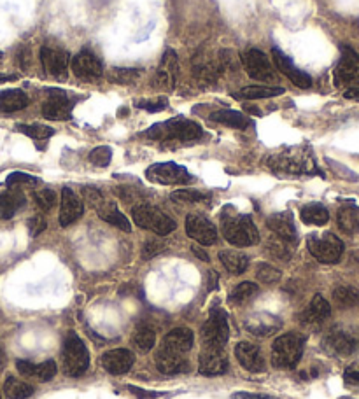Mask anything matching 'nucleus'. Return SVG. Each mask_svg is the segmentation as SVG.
<instances>
[{
    "mask_svg": "<svg viewBox=\"0 0 359 399\" xmlns=\"http://www.w3.org/2000/svg\"><path fill=\"white\" fill-rule=\"evenodd\" d=\"M266 163H269V166L273 172L279 173H289V175L318 173L314 156L305 147H293V149L277 153V155L270 156Z\"/></svg>",
    "mask_w": 359,
    "mask_h": 399,
    "instance_id": "1",
    "label": "nucleus"
},
{
    "mask_svg": "<svg viewBox=\"0 0 359 399\" xmlns=\"http://www.w3.org/2000/svg\"><path fill=\"white\" fill-rule=\"evenodd\" d=\"M221 231H223V237L237 247H251V245H256L260 242L258 228L249 215L223 214Z\"/></svg>",
    "mask_w": 359,
    "mask_h": 399,
    "instance_id": "2",
    "label": "nucleus"
},
{
    "mask_svg": "<svg viewBox=\"0 0 359 399\" xmlns=\"http://www.w3.org/2000/svg\"><path fill=\"white\" fill-rule=\"evenodd\" d=\"M202 126L198 123L186 117H174L165 123H158L146 132V135L153 140H181L191 142L202 137Z\"/></svg>",
    "mask_w": 359,
    "mask_h": 399,
    "instance_id": "3",
    "label": "nucleus"
},
{
    "mask_svg": "<svg viewBox=\"0 0 359 399\" xmlns=\"http://www.w3.org/2000/svg\"><path fill=\"white\" fill-rule=\"evenodd\" d=\"M305 338L298 333H286L272 345V364L275 368H295L303 356Z\"/></svg>",
    "mask_w": 359,
    "mask_h": 399,
    "instance_id": "4",
    "label": "nucleus"
},
{
    "mask_svg": "<svg viewBox=\"0 0 359 399\" xmlns=\"http://www.w3.org/2000/svg\"><path fill=\"white\" fill-rule=\"evenodd\" d=\"M132 217L139 228L149 230L159 237H166L175 230L174 219L168 217L163 211H159L155 205H137L132 208Z\"/></svg>",
    "mask_w": 359,
    "mask_h": 399,
    "instance_id": "5",
    "label": "nucleus"
},
{
    "mask_svg": "<svg viewBox=\"0 0 359 399\" xmlns=\"http://www.w3.org/2000/svg\"><path fill=\"white\" fill-rule=\"evenodd\" d=\"M322 349L333 358H349L359 351V333L351 328L329 329L322 338Z\"/></svg>",
    "mask_w": 359,
    "mask_h": 399,
    "instance_id": "6",
    "label": "nucleus"
},
{
    "mask_svg": "<svg viewBox=\"0 0 359 399\" xmlns=\"http://www.w3.org/2000/svg\"><path fill=\"white\" fill-rule=\"evenodd\" d=\"M61 358H64V371L68 377H81L90 366V354H88L86 345L74 333L65 338Z\"/></svg>",
    "mask_w": 359,
    "mask_h": 399,
    "instance_id": "7",
    "label": "nucleus"
},
{
    "mask_svg": "<svg viewBox=\"0 0 359 399\" xmlns=\"http://www.w3.org/2000/svg\"><path fill=\"white\" fill-rule=\"evenodd\" d=\"M307 247L309 253L318 261L326 264L338 263L344 254V242L333 233H314L307 238Z\"/></svg>",
    "mask_w": 359,
    "mask_h": 399,
    "instance_id": "8",
    "label": "nucleus"
},
{
    "mask_svg": "<svg viewBox=\"0 0 359 399\" xmlns=\"http://www.w3.org/2000/svg\"><path fill=\"white\" fill-rule=\"evenodd\" d=\"M146 175H148L149 181L156 182V184H188V182L193 181L191 173L184 168V166L177 165V163H156L151 165L146 170Z\"/></svg>",
    "mask_w": 359,
    "mask_h": 399,
    "instance_id": "9",
    "label": "nucleus"
},
{
    "mask_svg": "<svg viewBox=\"0 0 359 399\" xmlns=\"http://www.w3.org/2000/svg\"><path fill=\"white\" fill-rule=\"evenodd\" d=\"M228 322L226 315L223 310L214 309L208 315L207 322L202 326V340H204L205 347H214V349H223L228 342Z\"/></svg>",
    "mask_w": 359,
    "mask_h": 399,
    "instance_id": "10",
    "label": "nucleus"
},
{
    "mask_svg": "<svg viewBox=\"0 0 359 399\" xmlns=\"http://www.w3.org/2000/svg\"><path fill=\"white\" fill-rule=\"evenodd\" d=\"M51 97L42 106V116L50 121H67L72 117V109L76 106V98H70L60 90H50Z\"/></svg>",
    "mask_w": 359,
    "mask_h": 399,
    "instance_id": "11",
    "label": "nucleus"
},
{
    "mask_svg": "<svg viewBox=\"0 0 359 399\" xmlns=\"http://www.w3.org/2000/svg\"><path fill=\"white\" fill-rule=\"evenodd\" d=\"M41 64L44 67L46 74H50L55 79H65L68 70V61L70 57L65 49L58 46H42L41 49Z\"/></svg>",
    "mask_w": 359,
    "mask_h": 399,
    "instance_id": "12",
    "label": "nucleus"
},
{
    "mask_svg": "<svg viewBox=\"0 0 359 399\" xmlns=\"http://www.w3.org/2000/svg\"><path fill=\"white\" fill-rule=\"evenodd\" d=\"M337 86H359V55L352 48L342 49V57L335 68Z\"/></svg>",
    "mask_w": 359,
    "mask_h": 399,
    "instance_id": "13",
    "label": "nucleus"
},
{
    "mask_svg": "<svg viewBox=\"0 0 359 399\" xmlns=\"http://www.w3.org/2000/svg\"><path fill=\"white\" fill-rule=\"evenodd\" d=\"M186 233L200 245H212L217 242V230L207 217L200 214H189L186 217Z\"/></svg>",
    "mask_w": 359,
    "mask_h": 399,
    "instance_id": "14",
    "label": "nucleus"
},
{
    "mask_svg": "<svg viewBox=\"0 0 359 399\" xmlns=\"http://www.w3.org/2000/svg\"><path fill=\"white\" fill-rule=\"evenodd\" d=\"M242 64L246 72L253 79L258 81H273L275 79V72H273L272 65H270L269 58L261 53L260 49H249L246 53H242Z\"/></svg>",
    "mask_w": 359,
    "mask_h": 399,
    "instance_id": "15",
    "label": "nucleus"
},
{
    "mask_svg": "<svg viewBox=\"0 0 359 399\" xmlns=\"http://www.w3.org/2000/svg\"><path fill=\"white\" fill-rule=\"evenodd\" d=\"M72 72L76 74V77L83 81H95L102 77L104 67L102 61L95 57L90 51H81L76 57L72 58Z\"/></svg>",
    "mask_w": 359,
    "mask_h": 399,
    "instance_id": "16",
    "label": "nucleus"
},
{
    "mask_svg": "<svg viewBox=\"0 0 359 399\" xmlns=\"http://www.w3.org/2000/svg\"><path fill=\"white\" fill-rule=\"evenodd\" d=\"M198 369L204 377H220L228 371V359L221 352V349L214 347H205L200 354L198 361Z\"/></svg>",
    "mask_w": 359,
    "mask_h": 399,
    "instance_id": "17",
    "label": "nucleus"
},
{
    "mask_svg": "<svg viewBox=\"0 0 359 399\" xmlns=\"http://www.w3.org/2000/svg\"><path fill=\"white\" fill-rule=\"evenodd\" d=\"M179 74V60L174 49H166L162 57V64H159L158 72H156V83L159 88L166 91H172L177 83Z\"/></svg>",
    "mask_w": 359,
    "mask_h": 399,
    "instance_id": "18",
    "label": "nucleus"
},
{
    "mask_svg": "<svg viewBox=\"0 0 359 399\" xmlns=\"http://www.w3.org/2000/svg\"><path fill=\"white\" fill-rule=\"evenodd\" d=\"M329 313H331V306L326 302L321 294H316L312 298V302L309 303L305 310L300 313V322L307 328H319L326 320L329 319Z\"/></svg>",
    "mask_w": 359,
    "mask_h": 399,
    "instance_id": "19",
    "label": "nucleus"
},
{
    "mask_svg": "<svg viewBox=\"0 0 359 399\" xmlns=\"http://www.w3.org/2000/svg\"><path fill=\"white\" fill-rule=\"evenodd\" d=\"M244 326H246V329L251 335L258 336V338H265V336L273 335L282 326V322L275 315H272V313L258 312L251 313L246 319V322H244Z\"/></svg>",
    "mask_w": 359,
    "mask_h": 399,
    "instance_id": "20",
    "label": "nucleus"
},
{
    "mask_svg": "<svg viewBox=\"0 0 359 399\" xmlns=\"http://www.w3.org/2000/svg\"><path fill=\"white\" fill-rule=\"evenodd\" d=\"M235 358H237V361L240 362L247 371H265V358H263V352H261V349L258 345L240 342L235 347Z\"/></svg>",
    "mask_w": 359,
    "mask_h": 399,
    "instance_id": "21",
    "label": "nucleus"
},
{
    "mask_svg": "<svg viewBox=\"0 0 359 399\" xmlns=\"http://www.w3.org/2000/svg\"><path fill=\"white\" fill-rule=\"evenodd\" d=\"M84 205L81 202L79 196L72 191L70 188H64L61 191V202H60V224L61 226H70L77 219L83 215Z\"/></svg>",
    "mask_w": 359,
    "mask_h": 399,
    "instance_id": "22",
    "label": "nucleus"
},
{
    "mask_svg": "<svg viewBox=\"0 0 359 399\" xmlns=\"http://www.w3.org/2000/svg\"><path fill=\"white\" fill-rule=\"evenodd\" d=\"M266 226L270 228L275 237L282 238V240L289 242V244H296L298 240V233H296L295 221H293L291 212H279V214H272L266 219Z\"/></svg>",
    "mask_w": 359,
    "mask_h": 399,
    "instance_id": "23",
    "label": "nucleus"
},
{
    "mask_svg": "<svg viewBox=\"0 0 359 399\" xmlns=\"http://www.w3.org/2000/svg\"><path fill=\"white\" fill-rule=\"evenodd\" d=\"M272 55H273V61H275L277 70L282 72L286 77H289V79H291V83H295L298 88L312 86V77H310L309 74H305V72L300 70V68H296L295 65H293V61L289 60V58H287L286 55L280 51V49L273 48Z\"/></svg>",
    "mask_w": 359,
    "mask_h": 399,
    "instance_id": "24",
    "label": "nucleus"
},
{
    "mask_svg": "<svg viewBox=\"0 0 359 399\" xmlns=\"http://www.w3.org/2000/svg\"><path fill=\"white\" fill-rule=\"evenodd\" d=\"M102 366L110 375H123L128 373L133 366V354L126 349H114L102 356Z\"/></svg>",
    "mask_w": 359,
    "mask_h": 399,
    "instance_id": "25",
    "label": "nucleus"
},
{
    "mask_svg": "<svg viewBox=\"0 0 359 399\" xmlns=\"http://www.w3.org/2000/svg\"><path fill=\"white\" fill-rule=\"evenodd\" d=\"M156 366L163 375H179V373L188 371V362L182 358V354L168 351L165 347L156 352Z\"/></svg>",
    "mask_w": 359,
    "mask_h": 399,
    "instance_id": "26",
    "label": "nucleus"
},
{
    "mask_svg": "<svg viewBox=\"0 0 359 399\" xmlns=\"http://www.w3.org/2000/svg\"><path fill=\"white\" fill-rule=\"evenodd\" d=\"M193 340L195 336L191 329L175 328L163 338L162 347H165V349H168V351L172 352H177V354H186V352L191 351Z\"/></svg>",
    "mask_w": 359,
    "mask_h": 399,
    "instance_id": "27",
    "label": "nucleus"
},
{
    "mask_svg": "<svg viewBox=\"0 0 359 399\" xmlns=\"http://www.w3.org/2000/svg\"><path fill=\"white\" fill-rule=\"evenodd\" d=\"M25 205V195L18 189L14 191H6L0 195V219H8L14 217L19 211Z\"/></svg>",
    "mask_w": 359,
    "mask_h": 399,
    "instance_id": "28",
    "label": "nucleus"
},
{
    "mask_svg": "<svg viewBox=\"0 0 359 399\" xmlns=\"http://www.w3.org/2000/svg\"><path fill=\"white\" fill-rule=\"evenodd\" d=\"M30 104V98L21 90H4L0 91V110L2 113H16Z\"/></svg>",
    "mask_w": 359,
    "mask_h": 399,
    "instance_id": "29",
    "label": "nucleus"
},
{
    "mask_svg": "<svg viewBox=\"0 0 359 399\" xmlns=\"http://www.w3.org/2000/svg\"><path fill=\"white\" fill-rule=\"evenodd\" d=\"M97 212H99V215L104 219V221L109 222V224H113V226L119 228V230L126 231V233L132 230L128 219H126L125 215L122 214V212L117 211L116 204H113V202H107V200H104L102 204L97 207Z\"/></svg>",
    "mask_w": 359,
    "mask_h": 399,
    "instance_id": "30",
    "label": "nucleus"
},
{
    "mask_svg": "<svg viewBox=\"0 0 359 399\" xmlns=\"http://www.w3.org/2000/svg\"><path fill=\"white\" fill-rule=\"evenodd\" d=\"M211 119L215 121V123L226 124L230 128H237V130H246L251 124L249 117L244 116L242 113L233 109H221L215 110V113L211 114Z\"/></svg>",
    "mask_w": 359,
    "mask_h": 399,
    "instance_id": "31",
    "label": "nucleus"
},
{
    "mask_svg": "<svg viewBox=\"0 0 359 399\" xmlns=\"http://www.w3.org/2000/svg\"><path fill=\"white\" fill-rule=\"evenodd\" d=\"M220 260L224 264V268L233 275L244 273L247 270V264H249V257L240 251H221Z\"/></svg>",
    "mask_w": 359,
    "mask_h": 399,
    "instance_id": "32",
    "label": "nucleus"
},
{
    "mask_svg": "<svg viewBox=\"0 0 359 399\" xmlns=\"http://www.w3.org/2000/svg\"><path fill=\"white\" fill-rule=\"evenodd\" d=\"M302 221L305 224H312V226H324L329 221V212L324 205L321 204H309L302 208L300 212Z\"/></svg>",
    "mask_w": 359,
    "mask_h": 399,
    "instance_id": "33",
    "label": "nucleus"
},
{
    "mask_svg": "<svg viewBox=\"0 0 359 399\" xmlns=\"http://www.w3.org/2000/svg\"><path fill=\"white\" fill-rule=\"evenodd\" d=\"M337 221H338V228H340L344 233H349V235H354L359 231V208L356 207H342L340 211H338V215H337Z\"/></svg>",
    "mask_w": 359,
    "mask_h": 399,
    "instance_id": "34",
    "label": "nucleus"
},
{
    "mask_svg": "<svg viewBox=\"0 0 359 399\" xmlns=\"http://www.w3.org/2000/svg\"><path fill=\"white\" fill-rule=\"evenodd\" d=\"M333 302L340 309H354L359 305V291L351 286H338L333 291Z\"/></svg>",
    "mask_w": 359,
    "mask_h": 399,
    "instance_id": "35",
    "label": "nucleus"
},
{
    "mask_svg": "<svg viewBox=\"0 0 359 399\" xmlns=\"http://www.w3.org/2000/svg\"><path fill=\"white\" fill-rule=\"evenodd\" d=\"M193 74L202 84H214L215 81H217V77H220L221 72L220 68H217V65L212 64V61L197 60L193 65Z\"/></svg>",
    "mask_w": 359,
    "mask_h": 399,
    "instance_id": "36",
    "label": "nucleus"
},
{
    "mask_svg": "<svg viewBox=\"0 0 359 399\" xmlns=\"http://www.w3.org/2000/svg\"><path fill=\"white\" fill-rule=\"evenodd\" d=\"M4 392L9 399H27L34 394V387L27 382H21L14 377H9L4 384Z\"/></svg>",
    "mask_w": 359,
    "mask_h": 399,
    "instance_id": "37",
    "label": "nucleus"
},
{
    "mask_svg": "<svg viewBox=\"0 0 359 399\" xmlns=\"http://www.w3.org/2000/svg\"><path fill=\"white\" fill-rule=\"evenodd\" d=\"M132 343L140 352H149L156 343V335L149 326H139L132 336Z\"/></svg>",
    "mask_w": 359,
    "mask_h": 399,
    "instance_id": "38",
    "label": "nucleus"
},
{
    "mask_svg": "<svg viewBox=\"0 0 359 399\" xmlns=\"http://www.w3.org/2000/svg\"><path fill=\"white\" fill-rule=\"evenodd\" d=\"M284 93V88L277 86H246L240 90V95L247 100H260V98H273Z\"/></svg>",
    "mask_w": 359,
    "mask_h": 399,
    "instance_id": "39",
    "label": "nucleus"
},
{
    "mask_svg": "<svg viewBox=\"0 0 359 399\" xmlns=\"http://www.w3.org/2000/svg\"><path fill=\"white\" fill-rule=\"evenodd\" d=\"M266 253H269L270 256L277 257V260L287 261L289 257H291L293 247L289 242L282 240V238H279V237H272L269 242H266Z\"/></svg>",
    "mask_w": 359,
    "mask_h": 399,
    "instance_id": "40",
    "label": "nucleus"
},
{
    "mask_svg": "<svg viewBox=\"0 0 359 399\" xmlns=\"http://www.w3.org/2000/svg\"><path fill=\"white\" fill-rule=\"evenodd\" d=\"M16 130H18L19 133H23V135L30 137V139L34 140H46L50 139L51 135H55V130L51 128V126H46V124H18L16 126Z\"/></svg>",
    "mask_w": 359,
    "mask_h": 399,
    "instance_id": "41",
    "label": "nucleus"
},
{
    "mask_svg": "<svg viewBox=\"0 0 359 399\" xmlns=\"http://www.w3.org/2000/svg\"><path fill=\"white\" fill-rule=\"evenodd\" d=\"M258 289H260V287L254 282L238 284V286L230 293V302L235 303V305H242L244 302L251 300V298L258 293Z\"/></svg>",
    "mask_w": 359,
    "mask_h": 399,
    "instance_id": "42",
    "label": "nucleus"
},
{
    "mask_svg": "<svg viewBox=\"0 0 359 399\" xmlns=\"http://www.w3.org/2000/svg\"><path fill=\"white\" fill-rule=\"evenodd\" d=\"M140 70L137 68H114L109 74V79L116 84H132L133 81L139 79Z\"/></svg>",
    "mask_w": 359,
    "mask_h": 399,
    "instance_id": "43",
    "label": "nucleus"
},
{
    "mask_svg": "<svg viewBox=\"0 0 359 399\" xmlns=\"http://www.w3.org/2000/svg\"><path fill=\"white\" fill-rule=\"evenodd\" d=\"M256 277L258 280H261L263 284H275L277 280H280L282 273H280V270H277L275 266H272V264L261 263L258 264L256 268Z\"/></svg>",
    "mask_w": 359,
    "mask_h": 399,
    "instance_id": "44",
    "label": "nucleus"
},
{
    "mask_svg": "<svg viewBox=\"0 0 359 399\" xmlns=\"http://www.w3.org/2000/svg\"><path fill=\"white\" fill-rule=\"evenodd\" d=\"M34 198H35V204H37V207L44 212L51 211V208L57 205V193H55L53 189H48V188L41 189V191L35 193Z\"/></svg>",
    "mask_w": 359,
    "mask_h": 399,
    "instance_id": "45",
    "label": "nucleus"
},
{
    "mask_svg": "<svg viewBox=\"0 0 359 399\" xmlns=\"http://www.w3.org/2000/svg\"><path fill=\"white\" fill-rule=\"evenodd\" d=\"M174 202H184V204H197V202H205L208 200V195H204L200 191H195V189H179L172 195Z\"/></svg>",
    "mask_w": 359,
    "mask_h": 399,
    "instance_id": "46",
    "label": "nucleus"
},
{
    "mask_svg": "<svg viewBox=\"0 0 359 399\" xmlns=\"http://www.w3.org/2000/svg\"><path fill=\"white\" fill-rule=\"evenodd\" d=\"M113 159V151H110V147L107 146H100L95 147L93 151L90 153V162L97 166H107Z\"/></svg>",
    "mask_w": 359,
    "mask_h": 399,
    "instance_id": "47",
    "label": "nucleus"
},
{
    "mask_svg": "<svg viewBox=\"0 0 359 399\" xmlns=\"http://www.w3.org/2000/svg\"><path fill=\"white\" fill-rule=\"evenodd\" d=\"M39 182L37 177L30 175V173H23V172H12L9 173L8 179H6V184L9 188H14V186H21V184H28V186H35Z\"/></svg>",
    "mask_w": 359,
    "mask_h": 399,
    "instance_id": "48",
    "label": "nucleus"
},
{
    "mask_svg": "<svg viewBox=\"0 0 359 399\" xmlns=\"http://www.w3.org/2000/svg\"><path fill=\"white\" fill-rule=\"evenodd\" d=\"M57 375V364L55 361H44L42 364H37L35 368V378L41 382H50Z\"/></svg>",
    "mask_w": 359,
    "mask_h": 399,
    "instance_id": "49",
    "label": "nucleus"
},
{
    "mask_svg": "<svg viewBox=\"0 0 359 399\" xmlns=\"http://www.w3.org/2000/svg\"><path fill=\"white\" fill-rule=\"evenodd\" d=\"M168 106L166 98H155V100H135L137 109L148 110V113H159Z\"/></svg>",
    "mask_w": 359,
    "mask_h": 399,
    "instance_id": "50",
    "label": "nucleus"
},
{
    "mask_svg": "<svg viewBox=\"0 0 359 399\" xmlns=\"http://www.w3.org/2000/svg\"><path fill=\"white\" fill-rule=\"evenodd\" d=\"M163 251H165V244H163L162 240L153 238V240H148L146 244H144L142 257L144 260H151V257L158 256V254L163 253Z\"/></svg>",
    "mask_w": 359,
    "mask_h": 399,
    "instance_id": "51",
    "label": "nucleus"
},
{
    "mask_svg": "<svg viewBox=\"0 0 359 399\" xmlns=\"http://www.w3.org/2000/svg\"><path fill=\"white\" fill-rule=\"evenodd\" d=\"M83 195H84V200H86V204H90L93 208L99 207L104 200H106L102 193H100V189L90 188V186H86V188L83 189Z\"/></svg>",
    "mask_w": 359,
    "mask_h": 399,
    "instance_id": "52",
    "label": "nucleus"
},
{
    "mask_svg": "<svg viewBox=\"0 0 359 399\" xmlns=\"http://www.w3.org/2000/svg\"><path fill=\"white\" fill-rule=\"evenodd\" d=\"M28 231H30V237H39L42 231L46 230V219L42 215H34V217L28 219Z\"/></svg>",
    "mask_w": 359,
    "mask_h": 399,
    "instance_id": "53",
    "label": "nucleus"
},
{
    "mask_svg": "<svg viewBox=\"0 0 359 399\" xmlns=\"http://www.w3.org/2000/svg\"><path fill=\"white\" fill-rule=\"evenodd\" d=\"M16 368H18V371L21 373V375H25V377H35V368H37V364H34L32 361L19 359V361H16Z\"/></svg>",
    "mask_w": 359,
    "mask_h": 399,
    "instance_id": "54",
    "label": "nucleus"
},
{
    "mask_svg": "<svg viewBox=\"0 0 359 399\" xmlns=\"http://www.w3.org/2000/svg\"><path fill=\"white\" fill-rule=\"evenodd\" d=\"M344 378L347 384L359 385V362H354V364H351L347 369H345Z\"/></svg>",
    "mask_w": 359,
    "mask_h": 399,
    "instance_id": "55",
    "label": "nucleus"
},
{
    "mask_svg": "<svg viewBox=\"0 0 359 399\" xmlns=\"http://www.w3.org/2000/svg\"><path fill=\"white\" fill-rule=\"evenodd\" d=\"M128 391L132 394H135L139 399H156L162 396V392H149V391H142L139 387H133V385H128Z\"/></svg>",
    "mask_w": 359,
    "mask_h": 399,
    "instance_id": "56",
    "label": "nucleus"
},
{
    "mask_svg": "<svg viewBox=\"0 0 359 399\" xmlns=\"http://www.w3.org/2000/svg\"><path fill=\"white\" fill-rule=\"evenodd\" d=\"M233 399H275L266 394H253V392H235Z\"/></svg>",
    "mask_w": 359,
    "mask_h": 399,
    "instance_id": "57",
    "label": "nucleus"
},
{
    "mask_svg": "<svg viewBox=\"0 0 359 399\" xmlns=\"http://www.w3.org/2000/svg\"><path fill=\"white\" fill-rule=\"evenodd\" d=\"M191 253H193L195 256L198 257V260H202V261H208V254L205 253L204 249L197 247V245H193V247H191Z\"/></svg>",
    "mask_w": 359,
    "mask_h": 399,
    "instance_id": "58",
    "label": "nucleus"
},
{
    "mask_svg": "<svg viewBox=\"0 0 359 399\" xmlns=\"http://www.w3.org/2000/svg\"><path fill=\"white\" fill-rule=\"evenodd\" d=\"M344 97L349 98V100H359V86L349 88V90L344 93Z\"/></svg>",
    "mask_w": 359,
    "mask_h": 399,
    "instance_id": "59",
    "label": "nucleus"
},
{
    "mask_svg": "<svg viewBox=\"0 0 359 399\" xmlns=\"http://www.w3.org/2000/svg\"><path fill=\"white\" fill-rule=\"evenodd\" d=\"M18 76L14 74H0V83H9V81H16Z\"/></svg>",
    "mask_w": 359,
    "mask_h": 399,
    "instance_id": "60",
    "label": "nucleus"
},
{
    "mask_svg": "<svg viewBox=\"0 0 359 399\" xmlns=\"http://www.w3.org/2000/svg\"><path fill=\"white\" fill-rule=\"evenodd\" d=\"M0 60H2V53H0Z\"/></svg>",
    "mask_w": 359,
    "mask_h": 399,
    "instance_id": "61",
    "label": "nucleus"
}]
</instances>
